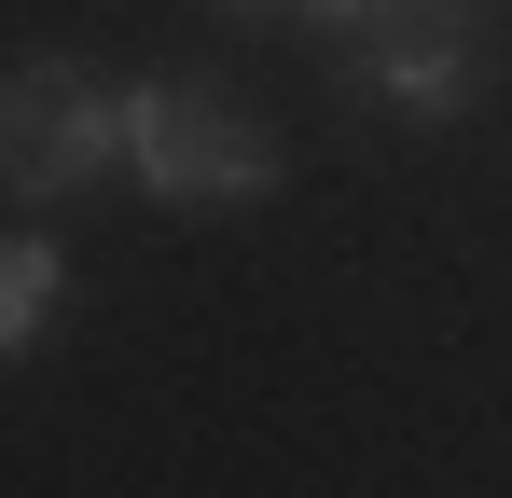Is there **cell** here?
<instances>
[{
	"mask_svg": "<svg viewBox=\"0 0 512 498\" xmlns=\"http://www.w3.org/2000/svg\"><path fill=\"white\" fill-rule=\"evenodd\" d=\"M222 14H305V28H471V0H222Z\"/></svg>",
	"mask_w": 512,
	"mask_h": 498,
	"instance_id": "5",
	"label": "cell"
},
{
	"mask_svg": "<svg viewBox=\"0 0 512 498\" xmlns=\"http://www.w3.org/2000/svg\"><path fill=\"white\" fill-rule=\"evenodd\" d=\"M125 166V83H97L84 56H14L0 70V194L14 208H70Z\"/></svg>",
	"mask_w": 512,
	"mask_h": 498,
	"instance_id": "2",
	"label": "cell"
},
{
	"mask_svg": "<svg viewBox=\"0 0 512 498\" xmlns=\"http://www.w3.org/2000/svg\"><path fill=\"white\" fill-rule=\"evenodd\" d=\"M70 305V236H42V222H14L0 236V360H28L42 332Z\"/></svg>",
	"mask_w": 512,
	"mask_h": 498,
	"instance_id": "4",
	"label": "cell"
},
{
	"mask_svg": "<svg viewBox=\"0 0 512 498\" xmlns=\"http://www.w3.org/2000/svg\"><path fill=\"white\" fill-rule=\"evenodd\" d=\"M360 97L402 125H457L485 97V56H471V28H360Z\"/></svg>",
	"mask_w": 512,
	"mask_h": 498,
	"instance_id": "3",
	"label": "cell"
},
{
	"mask_svg": "<svg viewBox=\"0 0 512 498\" xmlns=\"http://www.w3.org/2000/svg\"><path fill=\"white\" fill-rule=\"evenodd\" d=\"M125 180L153 194V208H263L277 180H291V139L250 125V111H222L208 83H125Z\"/></svg>",
	"mask_w": 512,
	"mask_h": 498,
	"instance_id": "1",
	"label": "cell"
}]
</instances>
